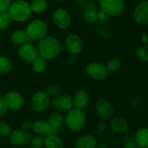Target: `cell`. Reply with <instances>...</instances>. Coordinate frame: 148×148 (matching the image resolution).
<instances>
[{"label": "cell", "instance_id": "obj_19", "mask_svg": "<svg viewBox=\"0 0 148 148\" xmlns=\"http://www.w3.org/2000/svg\"><path fill=\"white\" fill-rule=\"evenodd\" d=\"M98 144L96 139L91 134H85L76 140L75 148H95Z\"/></svg>", "mask_w": 148, "mask_h": 148}, {"label": "cell", "instance_id": "obj_4", "mask_svg": "<svg viewBox=\"0 0 148 148\" xmlns=\"http://www.w3.org/2000/svg\"><path fill=\"white\" fill-rule=\"evenodd\" d=\"M25 33L29 39L40 41L47 35L48 26L44 20L36 19L32 20L27 25L25 29Z\"/></svg>", "mask_w": 148, "mask_h": 148}, {"label": "cell", "instance_id": "obj_13", "mask_svg": "<svg viewBox=\"0 0 148 148\" xmlns=\"http://www.w3.org/2000/svg\"><path fill=\"white\" fill-rule=\"evenodd\" d=\"M65 46L71 55H79L84 47V42L78 35L72 33L68 35L65 39Z\"/></svg>", "mask_w": 148, "mask_h": 148}, {"label": "cell", "instance_id": "obj_44", "mask_svg": "<svg viewBox=\"0 0 148 148\" xmlns=\"http://www.w3.org/2000/svg\"><path fill=\"white\" fill-rule=\"evenodd\" d=\"M54 1H58V2H62V1H66V0H54Z\"/></svg>", "mask_w": 148, "mask_h": 148}, {"label": "cell", "instance_id": "obj_42", "mask_svg": "<svg viewBox=\"0 0 148 148\" xmlns=\"http://www.w3.org/2000/svg\"><path fill=\"white\" fill-rule=\"evenodd\" d=\"M148 40V36L147 33H144V34L143 35V41L144 42V43H146V42Z\"/></svg>", "mask_w": 148, "mask_h": 148}, {"label": "cell", "instance_id": "obj_11", "mask_svg": "<svg viewBox=\"0 0 148 148\" xmlns=\"http://www.w3.org/2000/svg\"><path fill=\"white\" fill-rule=\"evenodd\" d=\"M53 22L59 29L65 30L70 26L72 17L66 10L64 8H58L53 12L52 15Z\"/></svg>", "mask_w": 148, "mask_h": 148}, {"label": "cell", "instance_id": "obj_3", "mask_svg": "<svg viewBox=\"0 0 148 148\" xmlns=\"http://www.w3.org/2000/svg\"><path fill=\"white\" fill-rule=\"evenodd\" d=\"M66 127L72 131H78L86 124V115L83 110L72 108L66 113L64 118Z\"/></svg>", "mask_w": 148, "mask_h": 148}, {"label": "cell", "instance_id": "obj_6", "mask_svg": "<svg viewBox=\"0 0 148 148\" xmlns=\"http://www.w3.org/2000/svg\"><path fill=\"white\" fill-rule=\"evenodd\" d=\"M51 104V97L45 91L35 93L30 100V107L36 113H43L49 108Z\"/></svg>", "mask_w": 148, "mask_h": 148}, {"label": "cell", "instance_id": "obj_10", "mask_svg": "<svg viewBox=\"0 0 148 148\" xmlns=\"http://www.w3.org/2000/svg\"><path fill=\"white\" fill-rule=\"evenodd\" d=\"M4 100L7 108L12 110H20L25 104V99L20 93L15 91L7 92L4 96Z\"/></svg>", "mask_w": 148, "mask_h": 148}, {"label": "cell", "instance_id": "obj_32", "mask_svg": "<svg viewBox=\"0 0 148 148\" xmlns=\"http://www.w3.org/2000/svg\"><path fill=\"white\" fill-rule=\"evenodd\" d=\"M11 128L7 123L4 121H0V136L6 137L11 133Z\"/></svg>", "mask_w": 148, "mask_h": 148}, {"label": "cell", "instance_id": "obj_38", "mask_svg": "<svg viewBox=\"0 0 148 148\" xmlns=\"http://www.w3.org/2000/svg\"><path fill=\"white\" fill-rule=\"evenodd\" d=\"M124 148H139L137 145L134 141L132 140H127L123 145Z\"/></svg>", "mask_w": 148, "mask_h": 148}, {"label": "cell", "instance_id": "obj_9", "mask_svg": "<svg viewBox=\"0 0 148 148\" xmlns=\"http://www.w3.org/2000/svg\"><path fill=\"white\" fill-rule=\"evenodd\" d=\"M95 109L101 120H110L114 115V107L106 99L101 98L95 102Z\"/></svg>", "mask_w": 148, "mask_h": 148}, {"label": "cell", "instance_id": "obj_30", "mask_svg": "<svg viewBox=\"0 0 148 148\" xmlns=\"http://www.w3.org/2000/svg\"><path fill=\"white\" fill-rule=\"evenodd\" d=\"M44 136L37 135V136L30 139L29 144H30V148H42L44 146Z\"/></svg>", "mask_w": 148, "mask_h": 148}, {"label": "cell", "instance_id": "obj_16", "mask_svg": "<svg viewBox=\"0 0 148 148\" xmlns=\"http://www.w3.org/2000/svg\"><path fill=\"white\" fill-rule=\"evenodd\" d=\"M32 130L38 135L40 136H45L49 135L51 133H57L59 129H54L50 126L47 121L43 120H38L35 121L33 123V129Z\"/></svg>", "mask_w": 148, "mask_h": 148}, {"label": "cell", "instance_id": "obj_27", "mask_svg": "<svg viewBox=\"0 0 148 148\" xmlns=\"http://www.w3.org/2000/svg\"><path fill=\"white\" fill-rule=\"evenodd\" d=\"M33 69L35 72L38 73H42L44 72L46 69V61L40 57H38L32 62Z\"/></svg>", "mask_w": 148, "mask_h": 148}, {"label": "cell", "instance_id": "obj_23", "mask_svg": "<svg viewBox=\"0 0 148 148\" xmlns=\"http://www.w3.org/2000/svg\"><path fill=\"white\" fill-rule=\"evenodd\" d=\"M27 39H29L27 38L25 30H14L12 33L11 37H10V40H11L12 43L15 45H19V46L25 43Z\"/></svg>", "mask_w": 148, "mask_h": 148}, {"label": "cell", "instance_id": "obj_43", "mask_svg": "<svg viewBox=\"0 0 148 148\" xmlns=\"http://www.w3.org/2000/svg\"><path fill=\"white\" fill-rule=\"evenodd\" d=\"M75 1H77V2H79V3H84V2H85L87 0H75Z\"/></svg>", "mask_w": 148, "mask_h": 148}, {"label": "cell", "instance_id": "obj_20", "mask_svg": "<svg viewBox=\"0 0 148 148\" xmlns=\"http://www.w3.org/2000/svg\"><path fill=\"white\" fill-rule=\"evenodd\" d=\"M44 146L46 148H64V142L57 133H51L45 137Z\"/></svg>", "mask_w": 148, "mask_h": 148}, {"label": "cell", "instance_id": "obj_8", "mask_svg": "<svg viewBox=\"0 0 148 148\" xmlns=\"http://www.w3.org/2000/svg\"><path fill=\"white\" fill-rule=\"evenodd\" d=\"M51 105L59 113H66L73 108L72 97L68 94H60L53 97L51 101Z\"/></svg>", "mask_w": 148, "mask_h": 148}, {"label": "cell", "instance_id": "obj_1", "mask_svg": "<svg viewBox=\"0 0 148 148\" xmlns=\"http://www.w3.org/2000/svg\"><path fill=\"white\" fill-rule=\"evenodd\" d=\"M36 49L40 58L45 61H51L62 53V45L56 37L46 36L38 41Z\"/></svg>", "mask_w": 148, "mask_h": 148}, {"label": "cell", "instance_id": "obj_29", "mask_svg": "<svg viewBox=\"0 0 148 148\" xmlns=\"http://www.w3.org/2000/svg\"><path fill=\"white\" fill-rule=\"evenodd\" d=\"M12 20L7 12H0V30H4L8 28L11 24Z\"/></svg>", "mask_w": 148, "mask_h": 148}, {"label": "cell", "instance_id": "obj_17", "mask_svg": "<svg viewBox=\"0 0 148 148\" xmlns=\"http://www.w3.org/2000/svg\"><path fill=\"white\" fill-rule=\"evenodd\" d=\"M90 101L89 93L85 89H79L72 97L73 106L75 108L83 110L86 108Z\"/></svg>", "mask_w": 148, "mask_h": 148}, {"label": "cell", "instance_id": "obj_7", "mask_svg": "<svg viewBox=\"0 0 148 148\" xmlns=\"http://www.w3.org/2000/svg\"><path fill=\"white\" fill-rule=\"evenodd\" d=\"M85 71L88 76L95 81H103L108 75V70L105 65L100 62H92L88 64Z\"/></svg>", "mask_w": 148, "mask_h": 148}, {"label": "cell", "instance_id": "obj_26", "mask_svg": "<svg viewBox=\"0 0 148 148\" xmlns=\"http://www.w3.org/2000/svg\"><path fill=\"white\" fill-rule=\"evenodd\" d=\"M83 20L84 21L89 24L96 23L98 20V12L93 9H88L84 12Z\"/></svg>", "mask_w": 148, "mask_h": 148}, {"label": "cell", "instance_id": "obj_35", "mask_svg": "<svg viewBox=\"0 0 148 148\" xmlns=\"http://www.w3.org/2000/svg\"><path fill=\"white\" fill-rule=\"evenodd\" d=\"M7 110H8V108H7V105L5 104L4 97L1 94H0V115L5 114L7 113Z\"/></svg>", "mask_w": 148, "mask_h": 148}, {"label": "cell", "instance_id": "obj_25", "mask_svg": "<svg viewBox=\"0 0 148 148\" xmlns=\"http://www.w3.org/2000/svg\"><path fill=\"white\" fill-rule=\"evenodd\" d=\"M12 69V63L7 57L0 55V73L6 74Z\"/></svg>", "mask_w": 148, "mask_h": 148}, {"label": "cell", "instance_id": "obj_24", "mask_svg": "<svg viewBox=\"0 0 148 148\" xmlns=\"http://www.w3.org/2000/svg\"><path fill=\"white\" fill-rule=\"evenodd\" d=\"M30 6L32 12L35 13H41L47 9L48 2L46 0H32Z\"/></svg>", "mask_w": 148, "mask_h": 148}, {"label": "cell", "instance_id": "obj_37", "mask_svg": "<svg viewBox=\"0 0 148 148\" xmlns=\"http://www.w3.org/2000/svg\"><path fill=\"white\" fill-rule=\"evenodd\" d=\"M98 20H101L102 22H106L109 19V16L106 14L102 10H100V11L98 12Z\"/></svg>", "mask_w": 148, "mask_h": 148}, {"label": "cell", "instance_id": "obj_21", "mask_svg": "<svg viewBox=\"0 0 148 148\" xmlns=\"http://www.w3.org/2000/svg\"><path fill=\"white\" fill-rule=\"evenodd\" d=\"M134 142L138 147H148V128H142L136 132Z\"/></svg>", "mask_w": 148, "mask_h": 148}, {"label": "cell", "instance_id": "obj_14", "mask_svg": "<svg viewBox=\"0 0 148 148\" xmlns=\"http://www.w3.org/2000/svg\"><path fill=\"white\" fill-rule=\"evenodd\" d=\"M19 58L26 62H33L38 57V53L36 48L30 44H23L17 49Z\"/></svg>", "mask_w": 148, "mask_h": 148}, {"label": "cell", "instance_id": "obj_2", "mask_svg": "<svg viewBox=\"0 0 148 148\" xmlns=\"http://www.w3.org/2000/svg\"><path fill=\"white\" fill-rule=\"evenodd\" d=\"M30 4L25 0H16L11 3L7 13L12 20L17 23H23L28 20L32 15Z\"/></svg>", "mask_w": 148, "mask_h": 148}, {"label": "cell", "instance_id": "obj_22", "mask_svg": "<svg viewBox=\"0 0 148 148\" xmlns=\"http://www.w3.org/2000/svg\"><path fill=\"white\" fill-rule=\"evenodd\" d=\"M47 122L54 129H59L64 122V119L59 112H53L49 114Z\"/></svg>", "mask_w": 148, "mask_h": 148}, {"label": "cell", "instance_id": "obj_31", "mask_svg": "<svg viewBox=\"0 0 148 148\" xmlns=\"http://www.w3.org/2000/svg\"><path fill=\"white\" fill-rule=\"evenodd\" d=\"M62 91V88L60 85L56 84H53L49 85L46 89V93L50 97H56L61 94Z\"/></svg>", "mask_w": 148, "mask_h": 148}, {"label": "cell", "instance_id": "obj_45", "mask_svg": "<svg viewBox=\"0 0 148 148\" xmlns=\"http://www.w3.org/2000/svg\"><path fill=\"white\" fill-rule=\"evenodd\" d=\"M139 148H148V147H139Z\"/></svg>", "mask_w": 148, "mask_h": 148}, {"label": "cell", "instance_id": "obj_33", "mask_svg": "<svg viewBox=\"0 0 148 148\" xmlns=\"http://www.w3.org/2000/svg\"><path fill=\"white\" fill-rule=\"evenodd\" d=\"M11 4V0H0V12H7Z\"/></svg>", "mask_w": 148, "mask_h": 148}, {"label": "cell", "instance_id": "obj_36", "mask_svg": "<svg viewBox=\"0 0 148 148\" xmlns=\"http://www.w3.org/2000/svg\"><path fill=\"white\" fill-rule=\"evenodd\" d=\"M21 129L26 131H29L33 129V123L29 120H25L21 124Z\"/></svg>", "mask_w": 148, "mask_h": 148}, {"label": "cell", "instance_id": "obj_39", "mask_svg": "<svg viewBox=\"0 0 148 148\" xmlns=\"http://www.w3.org/2000/svg\"><path fill=\"white\" fill-rule=\"evenodd\" d=\"M77 61V58L76 55H71V56H69V57L68 58V62L71 65H74L75 64Z\"/></svg>", "mask_w": 148, "mask_h": 148}, {"label": "cell", "instance_id": "obj_28", "mask_svg": "<svg viewBox=\"0 0 148 148\" xmlns=\"http://www.w3.org/2000/svg\"><path fill=\"white\" fill-rule=\"evenodd\" d=\"M106 67L108 71H110V72H118L121 69V62L119 59H111L107 62Z\"/></svg>", "mask_w": 148, "mask_h": 148}, {"label": "cell", "instance_id": "obj_34", "mask_svg": "<svg viewBox=\"0 0 148 148\" xmlns=\"http://www.w3.org/2000/svg\"><path fill=\"white\" fill-rule=\"evenodd\" d=\"M106 129V123L105 120H101L97 123L96 125V131L98 133H103Z\"/></svg>", "mask_w": 148, "mask_h": 148}, {"label": "cell", "instance_id": "obj_41", "mask_svg": "<svg viewBox=\"0 0 148 148\" xmlns=\"http://www.w3.org/2000/svg\"><path fill=\"white\" fill-rule=\"evenodd\" d=\"M95 148H107V146L106 145V144L103 143V142H100V143L97 144Z\"/></svg>", "mask_w": 148, "mask_h": 148}, {"label": "cell", "instance_id": "obj_5", "mask_svg": "<svg viewBox=\"0 0 148 148\" xmlns=\"http://www.w3.org/2000/svg\"><path fill=\"white\" fill-rule=\"evenodd\" d=\"M99 7L109 17H116L123 12L125 2L124 0H99Z\"/></svg>", "mask_w": 148, "mask_h": 148}, {"label": "cell", "instance_id": "obj_15", "mask_svg": "<svg viewBox=\"0 0 148 148\" xmlns=\"http://www.w3.org/2000/svg\"><path fill=\"white\" fill-rule=\"evenodd\" d=\"M133 19L138 24H148V0H144L136 6L133 12Z\"/></svg>", "mask_w": 148, "mask_h": 148}, {"label": "cell", "instance_id": "obj_12", "mask_svg": "<svg viewBox=\"0 0 148 148\" xmlns=\"http://www.w3.org/2000/svg\"><path fill=\"white\" fill-rule=\"evenodd\" d=\"M31 136L28 131L22 129H14L9 135V140L10 143L15 147H24L28 145Z\"/></svg>", "mask_w": 148, "mask_h": 148}, {"label": "cell", "instance_id": "obj_18", "mask_svg": "<svg viewBox=\"0 0 148 148\" xmlns=\"http://www.w3.org/2000/svg\"><path fill=\"white\" fill-rule=\"evenodd\" d=\"M111 131L117 133H125L128 131L129 125L127 120L121 116H113L109 121Z\"/></svg>", "mask_w": 148, "mask_h": 148}, {"label": "cell", "instance_id": "obj_40", "mask_svg": "<svg viewBox=\"0 0 148 148\" xmlns=\"http://www.w3.org/2000/svg\"><path fill=\"white\" fill-rule=\"evenodd\" d=\"M141 104V100L139 97H134L132 100V104L133 106H139Z\"/></svg>", "mask_w": 148, "mask_h": 148}]
</instances>
